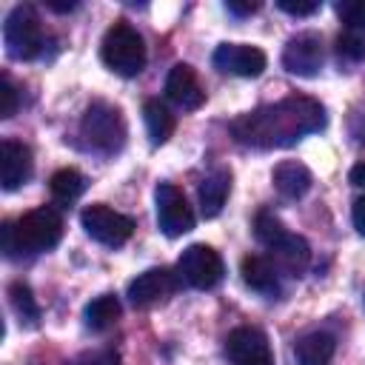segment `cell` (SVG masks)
<instances>
[{"label": "cell", "mask_w": 365, "mask_h": 365, "mask_svg": "<svg viewBox=\"0 0 365 365\" xmlns=\"http://www.w3.org/2000/svg\"><path fill=\"white\" fill-rule=\"evenodd\" d=\"M325 125V108L305 94H291L277 103L259 106L231 123L237 143L248 148H285L299 137L314 134Z\"/></svg>", "instance_id": "6da1fadb"}, {"label": "cell", "mask_w": 365, "mask_h": 365, "mask_svg": "<svg viewBox=\"0 0 365 365\" xmlns=\"http://www.w3.org/2000/svg\"><path fill=\"white\" fill-rule=\"evenodd\" d=\"M60 237H63V217L51 205H40L23 214L17 222H3L0 228V245L6 257L48 251L60 242Z\"/></svg>", "instance_id": "7a4b0ae2"}, {"label": "cell", "mask_w": 365, "mask_h": 365, "mask_svg": "<svg viewBox=\"0 0 365 365\" xmlns=\"http://www.w3.org/2000/svg\"><path fill=\"white\" fill-rule=\"evenodd\" d=\"M80 137L88 148L100 154H114L125 143V120L123 111L111 103H91L80 120Z\"/></svg>", "instance_id": "3957f363"}, {"label": "cell", "mask_w": 365, "mask_h": 365, "mask_svg": "<svg viewBox=\"0 0 365 365\" xmlns=\"http://www.w3.org/2000/svg\"><path fill=\"white\" fill-rule=\"evenodd\" d=\"M100 57L111 71H117L123 77H134L145 66V43L134 26L120 20L103 34Z\"/></svg>", "instance_id": "277c9868"}, {"label": "cell", "mask_w": 365, "mask_h": 365, "mask_svg": "<svg viewBox=\"0 0 365 365\" xmlns=\"http://www.w3.org/2000/svg\"><path fill=\"white\" fill-rule=\"evenodd\" d=\"M3 43L9 57L31 60L43 48V29L31 6H14L3 23Z\"/></svg>", "instance_id": "5b68a950"}, {"label": "cell", "mask_w": 365, "mask_h": 365, "mask_svg": "<svg viewBox=\"0 0 365 365\" xmlns=\"http://www.w3.org/2000/svg\"><path fill=\"white\" fill-rule=\"evenodd\" d=\"M80 222L86 228V234L103 245H123L131 234H134V220L103 205V202H94V205H86L83 214H80Z\"/></svg>", "instance_id": "8992f818"}, {"label": "cell", "mask_w": 365, "mask_h": 365, "mask_svg": "<svg viewBox=\"0 0 365 365\" xmlns=\"http://www.w3.org/2000/svg\"><path fill=\"white\" fill-rule=\"evenodd\" d=\"M177 271H180V279H185L191 288H214L222 274H225V265H222V257L205 245V242H194L182 251L180 262H177Z\"/></svg>", "instance_id": "52a82bcc"}, {"label": "cell", "mask_w": 365, "mask_h": 365, "mask_svg": "<svg viewBox=\"0 0 365 365\" xmlns=\"http://www.w3.org/2000/svg\"><path fill=\"white\" fill-rule=\"evenodd\" d=\"M154 202H157V225L165 237H180L194 228V211L177 185L160 182L154 191Z\"/></svg>", "instance_id": "ba28073f"}, {"label": "cell", "mask_w": 365, "mask_h": 365, "mask_svg": "<svg viewBox=\"0 0 365 365\" xmlns=\"http://www.w3.org/2000/svg\"><path fill=\"white\" fill-rule=\"evenodd\" d=\"M225 356L231 365H274L268 336L251 325L234 328L225 336Z\"/></svg>", "instance_id": "9c48e42d"}, {"label": "cell", "mask_w": 365, "mask_h": 365, "mask_svg": "<svg viewBox=\"0 0 365 365\" xmlns=\"http://www.w3.org/2000/svg\"><path fill=\"white\" fill-rule=\"evenodd\" d=\"M322 37L317 31H299L282 48V66L297 77H317L322 68Z\"/></svg>", "instance_id": "30bf717a"}, {"label": "cell", "mask_w": 365, "mask_h": 365, "mask_svg": "<svg viewBox=\"0 0 365 365\" xmlns=\"http://www.w3.org/2000/svg\"><path fill=\"white\" fill-rule=\"evenodd\" d=\"M177 288H180V274H174L171 268H148L128 282V302L137 308H148L154 302L168 299Z\"/></svg>", "instance_id": "8fae6325"}, {"label": "cell", "mask_w": 365, "mask_h": 365, "mask_svg": "<svg viewBox=\"0 0 365 365\" xmlns=\"http://www.w3.org/2000/svg\"><path fill=\"white\" fill-rule=\"evenodd\" d=\"M211 60L220 71L237 74V77H259L268 63L265 51H259L257 46H245V43H220Z\"/></svg>", "instance_id": "7c38bea8"}, {"label": "cell", "mask_w": 365, "mask_h": 365, "mask_svg": "<svg viewBox=\"0 0 365 365\" xmlns=\"http://www.w3.org/2000/svg\"><path fill=\"white\" fill-rule=\"evenodd\" d=\"M165 97L174 106L185 108V111H194V108H200L205 103V91H202V86H200V80H197L191 66L177 63L168 71V77H165Z\"/></svg>", "instance_id": "4fadbf2b"}, {"label": "cell", "mask_w": 365, "mask_h": 365, "mask_svg": "<svg viewBox=\"0 0 365 365\" xmlns=\"http://www.w3.org/2000/svg\"><path fill=\"white\" fill-rule=\"evenodd\" d=\"M31 168H34V160H31L29 145H23L17 140L0 143V182L6 191L20 188L31 177Z\"/></svg>", "instance_id": "5bb4252c"}, {"label": "cell", "mask_w": 365, "mask_h": 365, "mask_svg": "<svg viewBox=\"0 0 365 365\" xmlns=\"http://www.w3.org/2000/svg\"><path fill=\"white\" fill-rule=\"evenodd\" d=\"M268 251H271V262H274L277 268L294 274V277H299V274L308 268V262H311V248H308V242H305L302 237L291 234V231H285Z\"/></svg>", "instance_id": "9a60e30c"}, {"label": "cell", "mask_w": 365, "mask_h": 365, "mask_svg": "<svg viewBox=\"0 0 365 365\" xmlns=\"http://www.w3.org/2000/svg\"><path fill=\"white\" fill-rule=\"evenodd\" d=\"M279 268L271 262V257H262V254H248L240 265V274H242V282L259 294H277L279 291Z\"/></svg>", "instance_id": "2e32d148"}, {"label": "cell", "mask_w": 365, "mask_h": 365, "mask_svg": "<svg viewBox=\"0 0 365 365\" xmlns=\"http://www.w3.org/2000/svg\"><path fill=\"white\" fill-rule=\"evenodd\" d=\"M228 191H231V174H228L225 168L211 171V174L200 182V191H197L202 217H208V220H211V217H217V214L222 211V205H225Z\"/></svg>", "instance_id": "e0dca14e"}, {"label": "cell", "mask_w": 365, "mask_h": 365, "mask_svg": "<svg viewBox=\"0 0 365 365\" xmlns=\"http://www.w3.org/2000/svg\"><path fill=\"white\" fill-rule=\"evenodd\" d=\"M271 180H274V188L288 200H297L311 188V171L297 160H282L274 168Z\"/></svg>", "instance_id": "ac0fdd59"}, {"label": "cell", "mask_w": 365, "mask_h": 365, "mask_svg": "<svg viewBox=\"0 0 365 365\" xmlns=\"http://www.w3.org/2000/svg\"><path fill=\"white\" fill-rule=\"evenodd\" d=\"M334 351H336V342L325 331H311V334L299 336L297 348H294L299 365H328L334 359Z\"/></svg>", "instance_id": "d6986e66"}, {"label": "cell", "mask_w": 365, "mask_h": 365, "mask_svg": "<svg viewBox=\"0 0 365 365\" xmlns=\"http://www.w3.org/2000/svg\"><path fill=\"white\" fill-rule=\"evenodd\" d=\"M143 120H145V128H148V137L154 145L165 143L171 134H174V114L165 108V103L160 100H145L143 106Z\"/></svg>", "instance_id": "ffe728a7"}, {"label": "cell", "mask_w": 365, "mask_h": 365, "mask_svg": "<svg viewBox=\"0 0 365 365\" xmlns=\"http://www.w3.org/2000/svg\"><path fill=\"white\" fill-rule=\"evenodd\" d=\"M86 325L91 331H106L120 319V299L114 294H103L86 305Z\"/></svg>", "instance_id": "44dd1931"}, {"label": "cell", "mask_w": 365, "mask_h": 365, "mask_svg": "<svg viewBox=\"0 0 365 365\" xmlns=\"http://www.w3.org/2000/svg\"><path fill=\"white\" fill-rule=\"evenodd\" d=\"M48 188H51V197H54L57 202H74V200L83 194L86 180H83V174H80L77 168H60V171L51 174Z\"/></svg>", "instance_id": "7402d4cb"}, {"label": "cell", "mask_w": 365, "mask_h": 365, "mask_svg": "<svg viewBox=\"0 0 365 365\" xmlns=\"http://www.w3.org/2000/svg\"><path fill=\"white\" fill-rule=\"evenodd\" d=\"M9 302H11L14 314L20 317V322L34 325V322L40 319V308H37L34 294H31V288H29L26 282H14V285H9Z\"/></svg>", "instance_id": "603a6c76"}, {"label": "cell", "mask_w": 365, "mask_h": 365, "mask_svg": "<svg viewBox=\"0 0 365 365\" xmlns=\"http://www.w3.org/2000/svg\"><path fill=\"white\" fill-rule=\"evenodd\" d=\"M285 231H288V228L282 225V220L274 217L271 211H259L257 220H254V234H257V240H259L265 248H271Z\"/></svg>", "instance_id": "cb8c5ba5"}, {"label": "cell", "mask_w": 365, "mask_h": 365, "mask_svg": "<svg viewBox=\"0 0 365 365\" xmlns=\"http://www.w3.org/2000/svg\"><path fill=\"white\" fill-rule=\"evenodd\" d=\"M339 20L345 23L348 31H362L365 29V0H339L336 6Z\"/></svg>", "instance_id": "d4e9b609"}, {"label": "cell", "mask_w": 365, "mask_h": 365, "mask_svg": "<svg viewBox=\"0 0 365 365\" xmlns=\"http://www.w3.org/2000/svg\"><path fill=\"white\" fill-rule=\"evenodd\" d=\"M336 54L342 60H362L365 57V40L359 37V31H345L336 37Z\"/></svg>", "instance_id": "484cf974"}, {"label": "cell", "mask_w": 365, "mask_h": 365, "mask_svg": "<svg viewBox=\"0 0 365 365\" xmlns=\"http://www.w3.org/2000/svg\"><path fill=\"white\" fill-rule=\"evenodd\" d=\"M17 103H20V97H17V86L11 83L9 74H3V77H0V117H3V120L14 117Z\"/></svg>", "instance_id": "4316f807"}, {"label": "cell", "mask_w": 365, "mask_h": 365, "mask_svg": "<svg viewBox=\"0 0 365 365\" xmlns=\"http://www.w3.org/2000/svg\"><path fill=\"white\" fill-rule=\"evenodd\" d=\"M117 362H120L117 351L100 348V351H83V354H77L74 359H68L66 365H117Z\"/></svg>", "instance_id": "83f0119b"}, {"label": "cell", "mask_w": 365, "mask_h": 365, "mask_svg": "<svg viewBox=\"0 0 365 365\" xmlns=\"http://www.w3.org/2000/svg\"><path fill=\"white\" fill-rule=\"evenodd\" d=\"M277 6L285 11V14H294V17H308L314 11H319V0H277Z\"/></svg>", "instance_id": "f1b7e54d"}, {"label": "cell", "mask_w": 365, "mask_h": 365, "mask_svg": "<svg viewBox=\"0 0 365 365\" xmlns=\"http://www.w3.org/2000/svg\"><path fill=\"white\" fill-rule=\"evenodd\" d=\"M351 217H354V228L365 237V194L354 202V211H351Z\"/></svg>", "instance_id": "f546056e"}, {"label": "cell", "mask_w": 365, "mask_h": 365, "mask_svg": "<svg viewBox=\"0 0 365 365\" xmlns=\"http://www.w3.org/2000/svg\"><path fill=\"white\" fill-rule=\"evenodd\" d=\"M225 9H228L231 14L245 17V14H254V11L259 9V3H237V0H228V3H225Z\"/></svg>", "instance_id": "4dcf8cb0"}, {"label": "cell", "mask_w": 365, "mask_h": 365, "mask_svg": "<svg viewBox=\"0 0 365 365\" xmlns=\"http://www.w3.org/2000/svg\"><path fill=\"white\" fill-rule=\"evenodd\" d=\"M348 180H351L354 185H365V163H356V165L351 168V174H348Z\"/></svg>", "instance_id": "1f68e13d"}, {"label": "cell", "mask_w": 365, "mask_h": 365, "mask_svg": "<svg viewBox=\"0 0 365 365\" xmlns=\"http://www.w3.org/2000/svg\"><path fill=\"white\" fill-rule=\"evenodd\" d=\"M46 6H48V9H54V11H71V9L77 6V3H74V0H71V3H60V0H46Z\"/></svg>", "instance_id": "d6a6232c"}]
</instances>
